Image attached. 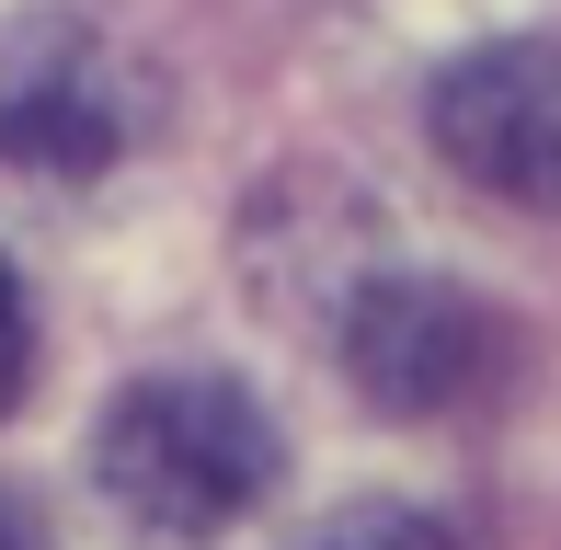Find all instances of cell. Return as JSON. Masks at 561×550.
Segmentation results:
<instances>
[{"instance_id": "cell-5", "label": "cell", "mask_w": 561, "mask_h": 550, "mask_svg": "<svg viewBox=\"0 0 561 550\" xmlns=\"http://www.w3.org/2000/svg\"><path fill=\"white\" fill-rule=\"evenodd\" d=\"M23 379H35V310H23V275L0 264V413L23 402Z\"/></svg>"}, {"instance_id": "cell-6", "label": "cell", "mask_w": 561, "mask_h": 550, "mask_svg": "<svg viewBox=\"0 0 561 550\" xmlns=\"http://www.w3.org/2000/svg\"><path fill=\"white\" fill-rule=\"evenodd\" d=\"M0 550H35V528H23V516H12V505H0Z\"/></svg>"}, {"instance_id": "cell-3", "label": "cell", "mask_w": 561, "mask_h": 550, "mask_svg": "<svg viewBox=\"0 0 561 550\" xmlns=\"http://www.w3.org/2000/svg\"><path fill=\"white\" fill-rule=\"evenodd\" d=\"M504 333L447 287V275H390V287L355 298V333H344V367L367 379L378 413H447L493 379Z\"/></svg>"}, {"instance_id": "cell-1", "label": "cell", "mask_w": 561, "mask_h": 550, "mask_svg": "<svg viewBox=\"0 0 561 550\" xmlns=\"http://www.w3.org/2000/svg\"><path fill=\"white\" fill-rule=\"evenodd\" d=\"M92 470H104V493L138 516V528L218 539V528H241V516L264 505L275 424H264V402H252L241 379H195V367H172V379L115 390L104 436H92Z\"/></svg>"}, {"instance_id": "cell-4", "label": "cell", "mask_w": 561, "mask_h": 550, "mask_svg": "<svg viewBox=\"0 0 561 550\" xmlns=\"http://www.w3.org/2000/svg\"><path fill=\"white\" fill-rule=\"evenodd\" d=\"M310 550H458L436 516H413V505H355V516H333Z\"/></svg>"}, {"instance_id": "cell-2", "label": "cell", "mask_w": 561, "mask_h": 550, "mask_svg": "<svg viewBox=\"0 0 561 550\" xmlns=\"http://www.w3.org/2000/svg\"><path fill=\"white\" fill-rule=\"evenodd\" d=\"M424 115L481 195L561 218V35H493L470 58H447Z\"/></svg>"}]
</instances>
